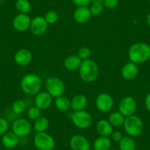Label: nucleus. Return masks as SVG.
I'll return each mask as SVG.
<instances>
[{"label": "nucleus", "mask_w": 150, "mask_h": 150, "mask_svg": "<svg viewBox=\"0 0 150 150\" xmlns=\"http://www.w3.org/2000/svg\"><path fill=\"white\" fill-rule=\"evenodd\" d=\"M128 57L135 64L147 61L150 59V46L143 42L135 43L129 47Z\"/></svg>", "instance_id": "obj_1"}, {"label": "nucleus", "mask_w": 150, "mask_h": 150, "mask_svg": "<svg viewBox=\"0 0 150 150\" xmlns=\"http://www.w3.org/2000/svg\"><path fill=\"white\" fill-rule=\"evenodd\" d=\"M21 88L26 94L36 95L41 91L42 81L41 77L36 74H27L21 80Z\"/></svg>", "instance_id": "obj_2"}, {"label": "nucleus", "mask_w": 150, "mask_h": 150, "mask_svg": "<svg viewBox=\"0 0 150 150\" xmlns=\"http://www.w3.org/2000/svg\"><path fill=\"white\" fill-rule=\"evenodd\" d=\"M80 78L86 83L95 81L99 75V66L94 60L91 59L83 60L79 68Z\"/></svg>", "instance_id": "obj_3"}, {"label": "nucleus", "mask_w": 150, "mask_h": 150, "mask_svg": "<svg viewBox=\"0 0 150 150\" xmlns=\"http://www.w3.org/2000/svg\"><path fill=\"white\" fill-rule=\"evenodd\" d=\"M124 127L129 136L137 137L141 135L144 129V123L139 116L132 115L125 118Z\"/></svg>", "instance_id": "obj_4"}, {"label": "nucleus", "mask_w": 150, "mask_h": 150, "mask_svg": "<svg viewBox=\"0 0 150 150\" xmlns=\"http://www.w3.org/2000/svg\"><path fill=\"white\" fill-rule=\"evenodd\" d=\"M74 125L81 129H88L92 125L93 118L88 112L86 110L74 111L71 116Z\"/></svg>", "instance_id": "obj_5"}, {"label": "nucleus", "mask_w": 150, "mask_h": 150, "mask_svg": "<svg viewBox=\"0 0 150 150\" xmlns=\"http://www.w3.org/2000/svg\"><path fill=\"white\" fill-rule=\"evenodd\" d=\"M34 144L39 150H52L55 146V141L47 132H36L34 136Z\"/></svg>", "instance_id": "obj_6"}, {"label": "nucleus", "mask_w": 150, "mask_h": 150, "mask_svg": "<svg viewBox=\"0 0 150 150\" xmlns=\"http://www.w3.org/2000/svg\"><path fill=\"white\" fill-rule=\"evenodd\" d=\"M45 86L47 91L54 98L63 96L66 89L64 83L60 78L55 77H49L46 81Z\"/></svg>", "instance_id": "obj_7"}, {"label": "nucleus", "mask_w": 150, "mask_h": 150, "mask_svg": "<svg viewBox=\"0 0 150 150\" xmlns=\"http://www.w3.org/2000/svg\"><path fill=\"white\" fill-rule=\"evenodd\" d=\"M136 109V101L132 96H125L119 104V111L125 117L135 114Z\"/></svg>", "instance_id": "obj_8"}, {"label": "nucleus", "mask_w": 150, "mask_h": 150, "mask_svg": "<svg viewBox=\"0 0 150 150\" xmlns=\"http://www.w3.org/2000/svg\"><path fill=\"white\" fill-rule=\"evenodd\" d=\"M12 130L18 138H23L30 133L32 125L27 119H18L13 123Z\"/></svg>", "instance_id": "obj_9"}, {"label": "nucleus", "mask_w": 150, "mask_h": 150, "mask_svg": "<svg viewBox=\"0 0 150 150\" xmlns=\"http://www.w3.org/2000/svg\"><path fill=\"white\" fill-rule=\"evenodd\" d=\"M96 107L100 112H108L111 110L114 105L112 96L106 93H102L96 97L95 101Z\"/></svg>", "instance_id": "obj_10"}, {"label": "nucleus", "mask_w": 150, "mask_h": 150, "mask_svg": "<svg viewBox=\"0 0 150 150\" xmlns=\"http://www.w3.org/2000/svg\"><path fill=\"white\" fill-rule=\"evenodd\" d=\"M47 27H48V23L46 21L44 16H38L32 19L30 30L34 35L41 36L45 34L47 30Z\"/></svg>", "instance_id": "obj_11"}, {"label": "nucleus", "mask_w": 150, "mask_h": 150, "mask_svg": "<svg viewBox=\"0 0 150 150\" xmlns=\"http://www.w3.org/2000/svg\"><path fill=\"white\" fill-rule=\"evenodd\" d=\"M32 19L28 14L19 13L16 16L13 21V26L18 32H25L30 27Z\"/></svg>", "instance_id": "obj_12"}, {"label": "nucleus", "mask_w": 150, "mask_h": 150, "mask_svg": "<svg viewBox=\"0 0 150 150\" xmlns=\"http://www.w3.org/2000/svg\"><path fill=\"white\" fill-rule=\"evenodd\" d=\"M69 144L72 150H90L91 149L89 141L86 137L81 135L72 136Z\"/></svg>", "instance_id": "obj_13"}, {"label": "nucleus", "mask_w": 150, "mask_h": 150, "mask_svg": "<svg viewBox=\"0 0 150 150\" xmlns=\"http://www.w3.org/2000/svg\"><path fill=\"white\" fill-rule=\"evenodd\" d=\"M52 102V96L47 91H40L36 94L35 98V105L42 110L50 108Z\"/></svg>", "instance_id": "obj_14"}, {"label": "nucleus", "mask_w": 150, "mask_h": 150, "mask_svg": "<svg viewBox=\"0 0 150 150\" xmlns=\"http://www.w3.org/2000/svg\"><path fill=\"white\" fill-rule=\"evenodd\" d=\"M33 60V54L30 50L21 49L18 50L14 55V61L20 66H26L30 64Z\"/></svg>", "instance_id": "obj_15"}, {"label": "nucleus", "mask_w": 150, "mask_h": 150, "mask_svg": "<svg viewBox=\"0 0 150 150\" xmlns=\"http://www.w3.org/2000/svg\"><path fill=\"white\" fill-rule=\"evenodd\" d=\"M138 67L137 64L129 62L127 63L122 69V76L125 80H132L138 76Z\"/></svg>", "instance_id": "obj_16"}, {"label": "nucleus", "mask_w": 150, "mask_h": 150, "mask_svg": "<svg viewBox=\"0 0 150 150\" xmlns=\"http://www.w3.org/2000/svg\"><path fill=\"white\" fill-rule=\"evenodd\" d=\"M91 16L90 9L88 7H78L74 12V18L78 24H86Z\"/></svg>", "instance_id": "obj_17"}, {"label": "nucleus", "mask_w": 150, "mask_h": 150, "mask_svg": "<svg viewBox=\"0 0 150 150\" xmlns=\"http://www.w3.org/2000/svg\"><path fill=\"white\" fill-rule=\"evenodd\" d=\"M19 143V138L13 132H7L2 135V144L5 148L13 149Z\"/></svg>", "instance_id": "obj_18"}, {"label": "nucleus", "mask_w": 150, "mask_h": 150, "mask_svg": "<svg viewBox=\"0 0 150 150\" xmlns=\"http://www.w3.org/2000/svg\"><path fill=\"white\" fill-rule=\"evenodd\" d=\"M88 105V99L85 95L78 94L71 101V108L74 111L83 110Z\"/></svg>", "instance_id": "obj_19"}, {"label": "nucleus", "mask_w": 150, "mask_h": 150, "mask_svg": "<svg viewBox=\"0 0 150 150\" xmlns=\"http://www.w3.org/2000/svg\"><path fill=\"white\" fill-rule=\"evenodd\" d=\"M96 129L100 136L104 137L110 136L113 132L112 125L110 124L108 120H105V119L99 120L96 123Z\"/></svg>", "instance_id": "obj_20"}, {"label": "nucleus", "mask_w": 150, "mask_h": 150, "mask_svg": "<svg viewBox=\"0 0 150 150\" xmlns=\"http://www.w3.org/2000/svg\"><path fill=\"white\" fill-rule=\"evenodd\" d=\"M83 60L78 57V55H69L64 60V66L67 70L75 71L79 69Z\"/></svg>", "instance_id": "obj_21"}, {"label": "nucleus", "mask_w": 150, "mask_h": 150, "mask_svg": "<svg viewBox=\"0 0 150 150\" xmlns=\"http://www.w3.org/2000/svg\"><path fill=\"white\" fill-rule=\"evenodd\" d=\"M111 141L108 137L99 136L93 143L94 150H110L111 148Z\"/></svg>", "instance_id": "obj_22"}, {"label": "nucleus", "mask_w": 150, "mask_h": 150, "mask_svg": "<svg viewBox=\"0 0 150 150\" xmlns=\"http://www.w3.org/2000/svg\"><path fill=\"white\" fill-rule=\"evenodd\" d=\"M125 118L126 117L122 115L119 111H116V112H112V113H110L108 117V122L112 127H119L124 125Z\"/></svg>", "instance_id": "obj_23"}, {"label": "nucleus", "mask_w": 150, "mask_h": 150, "mask_svg": "<svg viewBox=\"0 0 150 150\" xmlns=\"http://www.w3.org/2000/svg\"><path fill=\"white\" fill-rule=\"evenodd\" d=\"M54 105L56 108L61 112H66L71 108V101L65 96H60L55 98Z\"/></svg>", "instance_id": "obj_24"}, {"label": "nucleus", "mask_w": 150, "mask_h": 150, "mask_svg": "<svg viewBox=\"0 0 150 150\" xmlns=\"http://www.w3.org/2000/svg\"><path fill=\"white\" fill-rule=\"evenodd\" d=\"M119 149L120 150H135L136 144L135 140L131 136H123L119 141Z\"/></svg>", "instance_id": "obj_25"}, {"label": "nucleus", "mask_w": 150, "mask_h": 150, "mask_svg": "<svg viewBox=\"0 0 150 150\" xmlns=\"http://www.w3.org/2000/svg\"><path fill=\"white\" fill-rule=\"evenodd\" d=\"M50 126V121L44 116H40L34 122V129L36 132H46Z\"/></svg>", "instance_id": "obj_26"}, {"label": "nucleus", "mask_w": 150, "mask_h": 150, "mask_svg": "<svg viewBox=\"0 0 150 150\" xmlns=\"http://www.w3.org/2000/svg\"><path fill=\"white\" fill-rule=\"evenodd\" d=\"M16 8L20 13L27 14L31 11V5L28 0H17Z\"/></svg>", "instance_id": "obj_27"}, {"label": "nucleus", "mask_w": 150, "mask_h": 150, "mask_svg": "<svg viewBox=\"0 0 150 150\" xmlns=\"http://www.w3.org/2000/svg\"><path fill=\"white\" fill-rule=\"evenodd\" d=\"M26 109V104L25 102L21 99L16 100L12 105V110L16 114H20L21 112H24Z\"/></svg>", "instance_id": "obj_28"}, {"label": "nucleus", "mask_w": 150, "mask_h": 150, "mask_svg": "<svg viewBox=\"0 0 150 150\" xmlns=\"http://www.w3.org/2000/svg\"><path fill=\"white\" fill-rule=\"evenodd\" d=\"M27 116L30 119L35 121L40 116H41V110L36 107L35 105L31 107V108H29L28 111H27Z\"/></svg>", "instance_id": "obj_29"}, {"label": "nucleus", "mask_w": 150, "mask_h": 150, "mask_svg": "<svg viewBox=\"0 0 150 150\" xmlns=\"http://www.w3.org/2000/svg\"><path fill=\"white\" fill-rule=\"evenodd\" d=\"M44 18H45L46 21L48 23V24H55L56 22L58 20V14L56 11H50L45 14L44 16Z\"/></svg>", "instance_id": "obj_30"}, {"label": "nucleus", "mask_w": 150, "mask_h": 150, "mask_svg": "<svg viewBox=\"0 0 150 150\" xmlns=\"http://www.w3.org/2000/svg\"><path fill=\"white\" fill-rule=\"evenodd\" d=\"M91 11V16H97L101 15L104 11V5H99V4H92L91 8H89Z\"/></svg>", "instance_id": "obj_31"}, {"label": "nucleus", "mask_w": 150, "mask_h": 150, "mask_svg": "<svg viewBox=\"0 0 150 150\" xmlns=\"http://www.w3.org/2000/svg\"><path fill=\"white\" fill-rule=\"evenodd\" d=\"M78 57L81 59L82 60L90 59L91 55V51L88 47H82L78 52Z\"/></svg>", "instance_id": "obj_32"}, {"label": "nucleus", "mask_w": 150, "mask_h": 150, "mask_svg": "<svg viewBox=\"0 0 150 150\" xmlns=\"http://www.w3.org/2000/svg\"><path fill=\"white\" fill-rule=\"evenodd\" d=\"M9 128L8 121L4 118L0 117V136H2L4 134L6 133Z\"/></svg>", "instance_id": "obj_33"}, {"label": "nucleus", "mask_w": 150, "mask_h": 150, "mask_svg": "<svg viewBox=\"0 0 150 150\" xmlns=\"http://www.w3.org/2000/svg\"><path fill=\"white\" fill-rule=\"evenodd\" d=\"M119 0H104V6L108 9H114L119 5Z\"/></svg>", "instance_id": "obj_34"}, {"label": "nucleus", "mask_w": 150, "mask_h": 150, "mask_svg": "<svg viewBox=\"0 0 150 150\" xmlns=\"http://www.w3.org/2000/svg\"><path fill=\"white\" fill-rule=\"evenodd\" d=\"M72 2L77 8L78 7H88V5L91 3V0H72Z\"/></svg>", "instance_id": "obj_35"}, {"label": "nucleus", "mask_w": 150, "mask_h": 150, "mask_svg": "<svg viewBox=\"0 0 150 150\" xmlns=\"http://www.w3.org/2000/svg\"><path fill=\"white\" fill-rule=\"evenodd\" d=\"M111 138L116 142H119L122 140V138H123V135H122V133L120 131H114L111 134Z\"/></svg>", "instance_id": "obj_36"}, {"label": "nucleus", "mask_w": 150, "mask_h": 150, "mask_svg": "<svg viewBox=\"0 0 150 150\" xmlns=\"http://www.w3.org/2000/svg\"><path fill=\"white\" fill-rule=\"evenodd\" d=\"M145 106L146 108L150 112V92L146 95L145 98Z\"/></svg>", "instance_id": "obj_37"}, {"label": "nucleus", "mask_w": 150, "mask_h": 150, "mask_svg": "<svg viewBox=\"0 0 150 150\" xmlns=\"http://www.w3.org/2000/svg\"><path fill=\"white\" fill-rule=\"evenodd\" d=\"M92 4H99L104 5V0H91Z\"/></svg>", "instance_id": "obj_38"}, {"label": "nucleus", "mask_w": 150, "mask_h": 150, "mask_svg": "<svg viewBox=\"0 0 150 150\" xmlns=\"http://www.w3.org/2000/svg\"><path fill=\"white\" fill-rule=\"evenodd\" d=\"M146 23H147V25L149 26V27L150 28V13L148 14L146 17Z\"/></svg>", "instance_id": "obj_39"}, {"label": "nucleus", "mask_w": 150, "mask_h": 150, "mask_svg": "<svg viewBox=\"0 0 150 150\" xmlns=\"http://www.w3.org/2000/svg\"><path fill=\"white\" fill-rule=\"evenodd\" d=\"M2 0H0V4L2 3Z\"/></svg>", "instance_id": "obj_40"}, {"label": "nucleus", "mask_w": 150, "mask_h": 150, "mask_svg": "<svg viewBox=\"0 0 150 150\" xmlns=\"http://www.w3.org/2000/svg\"><path fill=\"white\" fill-rule=\"evenodd\" d=\"M110 150H116V149H110Z\"/></svg>", "instance_id": "obj_41"}, {"label": "nucleus", "mask_w": 150, "mask_h": 150, "mask_svg": "<svg viewBox=\"0 0 150 150\" xmlns=\"http://www.w3.org/2000/svg\"><path fill=\"white\" fill-rule=\"evenodd\" d=\"M149 2H150V0H149Z\"/></svg>", "instance_id": "obj_42"}]
</instances>
